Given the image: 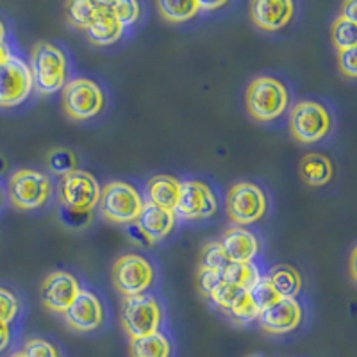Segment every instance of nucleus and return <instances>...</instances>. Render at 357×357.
Masks as SVG:
<instances>
[{
  "instance_id": "f257e3e1",
  "label": "nucleus",
  "mask_w": 357,
  "mask_h": 357,
  "mask_svg": "<svg viewBox=\"0 0 357 357\" xmlns=\"http://www.w3.org/2000/svg\"><path fill=\"white\" fill-rule=\"evenodd\" d=\"M29 68L33 73L34 88L41 95L57 93L59 89L65 88L66 75H68V59L57 45L45 43V41L34 45Z\"/></svg>"
},
{
  "instance_id": "f03ea898",
  "label": "nucleus",
  "mask_w": 357,
  "mask_h": 357,
  "mask_svg": "<svg viewBox=\"0 0 357 357\" xmlns=\"http://www.w3.org/2000/svg\"><path fill=\"white\" fill-rule=\"evenodd\" d=\"M288 89L275 77H257L248 84L245 104L250 116L257 122H272L288 107Z\"/></svg>"
},
{
  "instance_id": "7ed1b4c3",
  "label": "nucleus",
  "mask_w": 357,
  "mask_h": 357,
  "mask_svg": "<svg viewBox=\"0 0 357 357\" xmlns=\"http://www.w3.org/2000/svg\"><path fill=\"white\" fill-rule=\"evenodd\" d=\"M143 204L139 191L123 181L107 183L100 190V213L113 223H134L142 213Z\"/></svg>"
},
{
  "instance_id": "20e7f679",
  "label": "nucleus",
  "mask_w": 357,
  "mask_h": 357,
  "mask_svg": "<svg viewBox=\"0 0 357 357\" xmlns=\"http://www.w3.org/2000/svg\"><path fill=\"white\" fill-rule=\"evenodd\" d=\"M9 200L22 211H33L45 206L52 195L50 178L38 170H18L8 184Z\"/></svg>"
},
{
  "instance_id": "39448f33",
  "label": "nucleus",
  "mask_w": 357,
  "mask_h": 357,
  "mask_svg": "<svg viewBox=\"0 0 357 357\" xmlns=\"http://www.w3.org/2000/svg\"><path fill=\"white\" fill-rule=\"evenodd\" d=\"M333 120L321 104L314 100L298 102L289 113V130L301 143H317L329 134Z\"/></svg>"
},
{
  "instance_id": "423d86ee",
  "label": "nucleus",
  "mask_w": 357,
  "mask_h": 357,
  "mask_svg": "<svg viewBox=\"0 0 357 357\" xmlns=\"http://www.w3.org/2000/svg\"><path fill=\"white\" fill-rule=\"evenodd\" d=\"M122 325L130 340L151 336L159 333L161 325V307L151 295L126 296L122 307Z\"/></svg>"
},
{
  "instance_id": "0eeeda50",
  "label": "nucleus",
  "mask_w": 357,
  "mask_h": 357,
  "mask_svg": "<svg viewBox=\"0 0 357 357\" xmlns=\"http://www.w3.org/2000/svg\"><path fill=\"white\" fill-rule=\"evenodd\" d=\"M34 82L29 63L11 56L0 65V107H17L33 93Z\"/></svg>"
},
{
  "instance_id": "6e6552de",
  "label": "nucleus",
  "mask_w": 357,
  "mask_h": 357,
  "mask_svg": "<svg viewBox=\"0 0 357 357\" xmlns=\"http://www.w3.org/2000/svg\"><path fill=\"white\" fill-rule=\"evenodd\" d=\"M63 107L73 120H89L104 109L102 88L91 79H73L63 88Z\"/></svg>"
},
{
  "instance_id": "1a4fd4ad",
  "label": "nucleus",
  "mask_w": 357,
  "mask_h": 357,
  "mask_svg": "<svg viewBox=\"0 0 357 357\" xmlns=\"http://www.w3.org/2000/svg\"><path fill=\"white\" fill-rule=\"evenodd\" d=\"M61 202L73 213H91L100 200V186L89 172L73 170L59 183Z\"/></svg>"
},
{
  "instance_id": "9d476101",
  "label": "nucleus",
  "mask_w": 357,
  "mask_h": 357,
  "mask_svg": "<svg viewBox=\"0 0 357 357\" xmlns=\"http://www.w3.org/2000/svg\"><path fill=\"white\" fill-rule=\"evenodd\" d=\"M155 270L146 257L138 254L122 256L113 266V282L126 296L143 295L154 282Z\"/></svg>"
},
{
  "instance_id": "9b49d317",
  "label": "nucleus",
  "mask_w": 357,
  "mask_h": 357,
  "mask_svg": "<svg viewBox=\"0 0 357 357\" xmlns=\"http://www.w3.org/2000/svg\"><path fill=\"white\" fill-rule=\"evenodd\" d=\"M227 215L238 225H250L266 213V195L257 184L238 183L227 193Z\"/></svg>"
},
{
  "instance_id": "f8f14e48",
  "label": "nucleus",
  "mask_w": 357,
  "mask_h": 357,
  "mask_svg": "<svg viewBox=\"0 0 357 357\" xmlns=\"http://www.w3.org/2000/svg\"><path fill=\"white\" fill-rule=\"evenodd\" d=\"M218 209L215 193L211 188L206 186L200 181H183L181 191H178V200L175 206V216H181L184 220H200L209 218Z\"/></svg>"
},
{
  "instance_id": "ddd939ff",
  "label": "nucleus",
  "mask_w": 357,
  "mask_h": 357,
  "mask_svg": "<svg viewBox=\"0 0 357 357\" xmlns=\"http://www.w3.org/2000/svg\"><path fill=\"white\" fill-rule=\"evenodd\" d=\"M81 286L79 280L68 272H52L43 280L41 286V301L43 305L52 312H63L77 298Z\"/></svg>"
},
{
  "instance_id": "4468645a",
  "label": "nucleus",
  "mask_w": 357,
  "mask_h": 357,
  "mask_svg": "<svg viewBox=\"0 0 357 357\" xmlns=\"http://www.w3.org/2000/svg\"><path fill=\"white\" fill-rule=\"evenodd\" d=\"M66 324L77 333H91L98 329L104 321V307L95 293L81 289L77 298L72 302L65 312Z\"/></svg>"
},
{
  "instance_id": "2eb2a0df",
  "label": "nucleus",
  "mask_w": 357,
  "mask_h": 357,
  "mask_svg": "<svg viewBox=\"0 0 357 357\" xmlns=\"http://www.w3.org/2000/svg\"><path fill=\"white\" fill-rule=\"evenodd\" d=\"M261 329L268 334H288L302 321V307L295 298H280L257 318Z\"/></svg>"
},
{
  "instance_id": "dca6fc26",
  "label": "nucleus",
  "mask_w": 357,
  "mask_h": 357,
  "mask_svg": "<svg viewBox=\"0 0 357 357\" xmlns=\"http://www.w3.org/2000/svg\"><path fill=\"white\" fill-rule=\"evenodd\" d=\"M295 13L291 0H256L250 6L252 22L263 31H279L286 27Z\"/></svg>"
},
{
  "instance_id": "f3484780",
  "label": "nucleus",
  "mask_w": 357,
  "mask_h": 357,
  "mask_svg": "<svg viewBox=\"0 0 357 357\" xmlns=\"http://www.w3.org/2000/svg\"><path fill=\"white\" fill-rule=\"evenodd\" d=\"M134 225L142 231V234L145 236L149 243H155V241L165 240L174 231L175 213L145 202Z\"/></svg>"
},
{
  "instance_id": "a211bd4d",
  "label": "nucleus",
  "mask_w": 357,
  "mask_h": 357,
  "mask_svg": "<svg viewBox=\"0 0 357 357\" xmlns=\"http://www.w3.org/2000/svg\"><path fill=\"white\" fill-rule=\"evenodd\" d=\"M222 247L231 263H252L259 254V240L243 227H231L223 232Z\"/></svg>"
},
{
  "instance_id": "6ab92c4d",
  "label": "nucleus",
  "mask_w": 357,
  "mask_h": 357,
  "mask_svg": "<svg viewBox=\"0 0 357 357\" xmlns=\"http://www.w3.org/2000/svg\"><path fill=\"white\" fill-rule=\"evenodd\" d=\"M123 31L126 29L122 27V24L113 15L109 2H100L97 15L86 29V36L91 43L104 47V45H111L120 40Z\"/></svg>"
},
{
  "instance_id": "aec40b11",
  "label": "nucleus",
  "mask_w": 357,
  "mask_h": 357,
  "mask_svg": "<svg viewBox=\"0 0 357 357\" xmlns=\"http://www.w3.org/2000/svg\"><path fill=\"white\" fill-rule=\"evenodd\" d=\"M181 183L172 175H155L146 184V202L167 211H175Z\"/></svg>"
},
{
  "instance_id": "412c9836",
  "label": "nucleus",
  "mask_w": 357,
  "mask_h": 357,
  "mask_svg": "<svg viewBox=\"0 0 357 357\" xmlns=\"http://www.w3.org/2000/svg\"><path fill=\"white\" fill-rule=\"evenodd\" d=\"M301 177L311 186H324L333 178V162L324 154H307L301 161Z\"/></svg>"
},
{
  "instance_id": "4be33fe9",
  "label": "nucleus",
  "mask_w": 357,
  "mask_h": 357,
  "mask_svg": "<svg viewBox=\"0 0 357 357\" xmlns=\"http://www.w3.org/2000/svg\"><path fill=\"white\" fill-rule=\"evenodd\" d=\"M268 280L272 282L280 298H295L301 293V273L296 272V268L289 266V264H279V266L272 268L270 273H268Z\"/></svg>"
},
{
  "instance_id": "5701e85b",
  "label": "nucleus",
  "mask_w": 357,
  "mask_h": 357,
  "mask_svg": "<svg viewBox=\"0 0 357 357\" xmlns=\"http://www.w3.org/2000/svg\"><path fill=\"white\" fill-rule=\"evenodd\" d=\"M130 357H170L172 343L162 333L130 340Z\"/></svg>"
},
{
  "instance_id": "b1692460",
  "label": "nucleus",
  "mask_w": 357,
  "mask_h": 357,
  "mask_svg": "<svg viewBox=\"0 0 357 357\" xmlns=\"http://www.w3.org/2000/svg\"><path fill=\"white\" fill-rule=\"evenodd\" d=\"M222 277L225 282L243 291H248L261 280V273L254 263H229L222 272Z\"/></svg>"
},
{
  "instance_id": "393cba45",
  "label": "nucleus",
  "mask_w": 357,
  "mask_h": 357,
  "mask_svg": "<svg viewBox=\"0 0 357 357\" xmlns=\"http://www.w3.org/2000/svg\"><path fill=\"white\" fill-rule=\"evenodd\" d=\"M158 9L165 20L174 24L191 20L200 11L195 0H161L158 2Z\"/></svg>"
},
{
  "instance_id": "a878e982",
  "label": "nucleus",
  "mask_w": 357,
  "mask_h": 357,
  "mask_svg": "<svg viewBox=\"0 0 357 357\" xmlns=\"http://www.w3.org/2000/svg\"><path fill=\"white\" fill-rule=\"evenodd\" d=\"M247 293L248 296H250L254 307L259 311V314L280 301V295L275 291V288H273L272 282L268 280V277H261L259 282L252 286Z\"/></svg>"
},
{
  "instance_id": "bb28decb",
  "label": "nucleus",
  "mask_w": 357,
  "mask_h": 357,
  "mask_svg": "<svg viewBox=\"0 0 357 357\" xmlns=\"http://www.w3.org/2000/svg\"><path fill=\"white\" fill-rule=\"evenodd\" d=\"M100 2H91V0H77V2H70L66 8V15H68L70 24L75 25L79 29H88L91 20L95 18L98 11Z\"/></svg>"
},
{
  "instance_id": "cd10ccee",
  "label": "nucleus",
  "mask_w": 357,
  "mask_h": 357,
  "mask_svg": "<svg viewBox=\"0 0 357 357\" xmlns=\"http://www.w3.org/2000/svg\"><path fill=\"white\" fill-rule=\"evenodd\" d=\"M357 24L345 20V18L337 17L334 20L333 29H331V36H333V43L336 45L337 52L347 49H356L357 43Z\"/></svg>"
},
{
  "instance_id": "c85d7f7f",
  "label": "nucleus",
  "mask_w": 357,
  "mask_h": 357,
  "mask_svg": "<svg viewBox=\"0 0 357 357\" xmlns=\"http://www.w3.org/2000/svg\"><path fill=\"white\" fill-rule=\"evenodd\" d=\"M47 167L56 175H68L70 172L77 170V158L68 149H54L47 154Z\"/></svg>"
},
{
  "instance_id": "c756f323",
  "label": "nucleus",
  "mask_w": 357,
  "mask_h": 357,
  "mask_svg": "<svg viewBox=\"0 0 357 357\" xmlns=\"http://www.w3.org/2000/svg\"><path fill=\"white\" fill-rule=\"evenodd\" d=\"M231 263L223 250L220 241H211L200 252V268H207V270H216V272H223L225 266Z\"/></svg>"
},
{
  "instance_id": "7c9ffc66",
  "label": "nucleus",
  "mask_w": 357,
  "mask_h": 357,
  "mask_svg": "<svg viewBox=\"0 0 357 357\" xmlns=\"http://www.w3.org/2000/svg\"><path fill=\"white\" fill-rule=\"evenodd\" d=\"M111 11L116 17V20L122 24V27H129V25L136 24L142 15V6L134 0H116V2H109Z\"/></svg>"
},
{
  "instance_id": "2f4dec72",
  "label": "nucleus",
  "mask_w": 357,
  "mask_h": 357,
  "mask_svg": "<svg viewBox=\"0 0 357 357\" xmlns=\"http://www.w3.org/2000/svg\"><path fill=\"white\" fill-rule=\"evenodd\" d=\"M227 312L234 318L236 321H238V324H243V325L252 324V321H256L257 318H259V311L254 307V304H252L250 296H248L247 291H245L243 295H241L240 298H238L231 307H229Z\"/></svg>"
},
{
  "instance_id": "473e14b6",
  "label": "nucleus",
  "mask_w": 357,
  "mask_h": 357,
  "mask_svg": "<svg viewBox=\"0 0 357 357\" xmlns=\"http://www.w3.org/2000/svg\"><path fill=\"white\" fill-rule=\"evenodd\" d=\"M243 293H245L243 289L236 288V286L229 284V282H225V280H223L222 284H220L218 288L211 293V295L207 296V298H209V301H211L215 305L222 307L223 311H229V307H231V305L234 304V302L238 301L241 295H243Z\"/></svg>"
},
{
  "instance_id": "72a5a7b5",
  "label": "nucleus",
  "mask_w": 357,
  "mask_h": 357,
  "mask_svg": "<svg viewBox=\"0 0 357 357\" xmlns=\"http://www.w3.org/2000/svg\"><path fill=\"white\" fill-rule=\"evenodd\" d=\"M18 311H20V304H18L15 293L6 288H0V321L9 324L17 318Z\"/></svg>"
},
{
  "instance_id": "f704fd0d",
  "label": "nucleus",
  "mask_w": 357,
  "mask_h": 357,
  "mask_svg": "<svg viewBox=\"0 0 357 357\" xmlns=\"http://www.w3.org/2000/svg\"><path fill=\"white\" fill-rule=\"evenodd\" d=\"M25 357H59V350L49 343V341L41 340V337H34L25 343L24 350H22Z\"/></svg>"
},
{
  "instance_id": "c9c22d12",
  "label": "nucleus",
  "mask_w": 357,
  "mask_h": 357,
  "mask_svg": "<svg viewBox=\"0 0 357 357\" xmlns=\"http://www.w3.org/2000/svg\"><path fill=\"white\" fill-rule=\"evenodd\" d=\"M223 282L222 272H216V270H207V268H200L199 272V286L202 289V293L206 296L211 295L216 288Z\"/></svg>"
},
{
  "instance_id": "e433bc0d",
  "label": "nucleus",
  "mask_w": 357,
  "mask_h": 357,
  "mask_svg": "<svg viewBox=\"0 0 357 357\" xmlns=\"http://www.w3.org/2000/svg\"><path fill=\"white\" fill-rule=\"evenodd\" d=\"M356 59H357V49H347L337 52V65H340L341 72L345 73L347 77L350 79L357 77Z\"/></svg>"
},
{
  "instance_id": "4c0bfd02",
  "label": "nucleus",
  "mask_w": 357,
  "mask_h": 357,
  "mask_svg": "<svg viewBox=\"0 0 357 357\" xmlns=\"http://www.w3.org/2000/svg\"><path fill=\"white\" fill-rule=\"evenodd\" d=\"M340 17L345 18V20H349V22H354V24H357V2L356 0H349V2H345V4H343Z\"/></svg>"
},
{
  "instance_id": "58836bf2",
  "label": "nucleus",
  "mask_w": 357,
  "mask_h": 357,
  "mask_svg": "<svg viewBox=\"0 0 357 357\" xmlns=\"http://www.w3.org/2000/svg\"><path fill=\"white\" fill-rule=\"evenodd\" d=\"M9 343H11V329H9V324L0 321V354L8 349Z\"/></svg>"
},
{
  "instance_id": "ea45409f",
  "label": "nucleus",
  "mask_w": 357,
  "mask_h": 357,
  "mask_svg": "<svg viewBox=\"0 0 357 357\" xmlns=\"http://www.w3.org/2000/svg\"><path fill=\"white\" fill-rule=\"evenodd\" d=\"M197 4H199V9H200V11H202V9L222 8V6H225V2H202V0H199Z\"/></svg>"
},
{
  "instance_id": "a19ab883",
  "label": "nucleus",
  "mask_w": 357,
  "mask_h": 357,
  "mask_svg": "<svg viewBox=\"0 0 357 357\" xmlns=\"http://www.w3.org/2000/svg\"><path fill=\"white\" fill-rule=\"evenodd\" d=\"M9 56H11V52H9V49L6 47V43H0V65H2Z\"/></svg>"
},
{
  "instance_id": "79ce46f5",
  "label": "nucleus",
  "mask_w": 357,
  "mask_h": 357,
  "mask_svg": "<svg viewBox=\"0 0 357 357\" xmlns=\"http://www.w3.org/2000/svg\"><path fill=\"white\" fill-rule=\"evenodd\" d=\"M354 261H356V250L350 256V275H352V280H356V266H354Z\"/></svg>"
},
{
  "instance_id": "37998d69",
  "label": "nucleus",
  "mask_w": 357,
  "mask_h": 357,
  "mask_svg": "<svg viewBox=\"0 0 357 357\" xmlns=\"http://www.w3.org/2000/svg\"><path fill=\"white\" fill-rule=\"evenodd\" d=\"M4 40H6V25L4 22L0 20V43H4Z\"/></svg>"
},
{
  "instance_id": "c03bdc74",
  "label": "nucleus",
  "mask_w": 357,
  "mask_h": 357,
  "mask_svg": "<svg viewBox=\"0 0 357 357\" xmlns=\"http://www.w3.org/2000/svg\"><path fill=\"white\" fill-rule=\"evenodd\" d=\"M11 357H25V356L22 352H18V354H15V356H11Z\"/></svg>"
},
{
  "instance_id": "a18cd8bd",
  "label": "nucleus",
  "mask_w": 357,
  "mask_h": 357,
  "mask_svg": "<svg viewBox=\"0 0 357 357\" xmlns=\"http://www.w3.org/2000/svg\"><path fill=\"white\" fill-rule=\"evenodd\" d=\"M0 204H2V193H0Z\"/></svg>"
},
{
  "instance_id": "49530a36",
  "label": "nucleus",
  "mask_w": 357,
  "mask_h": 357,
  "mask_svg": "<svg viewBox=\"0 0 357 357\" xmlns=\"http://www.w3.org/2000/svg\"><path fill=\"white\" fill-rule=\"evenodd\" d=\"M252 357H263V356H252Z\"/></svg>"
}]
</instances>
